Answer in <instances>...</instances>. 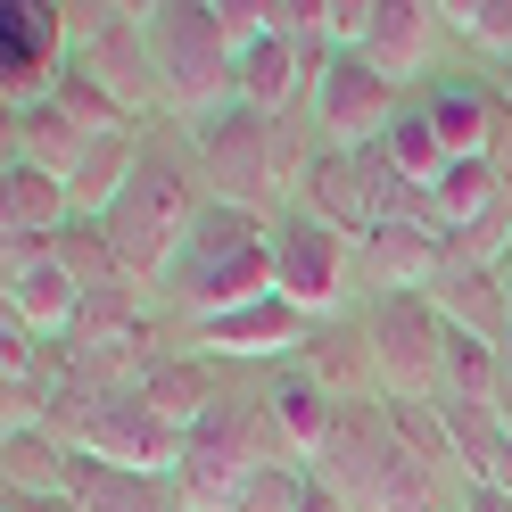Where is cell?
Returning a JSON list of instances; mask_svg holds the SVG:
<instances>
[{"mask_svg":"<svg viewBox=\"0 0 512 512\" xmlns=\"http://www.w3.org/2000/svg\"><path fill=\"white\" fill-rule=\"evenodd\" d=\"M430 124H438V141H446V157H479V166H496V124H504V100L488 83H471V75H446V83H430Z\"/></svg>","mask_w":512,"mask_h":512,"instance_id":"14","label":"cell"},{"mask_svg":"<svg viewBox=\"0 0 512 512\" xmlns=\"http://www.w3.org/2000/svg\"><path fill=\"white\" fill-rule=\"evenodd\" d=\"M190 166H199V157H190ZM190 166L182 157H166V149H149L141 157V174H133V190H124V199L108 207V248H116V265L124 273H166L174 265V248L190 240V223H199V190H190Z\"/></svg>","mask_w":512,"mask_h":512,"instance_id":"2","label":"cell"},{"mask_svg":"<svg viewBox=\"0 0 512 512\" xmlns=\"http://www.w3.org/2000/svg\"><path fill=\"white\" fill-rule=\"evenodd\" d=\"M306 496H314V471H306V463H290V455H273V463L240 488V504H232V512H306Z\"/></svg>","mask_w":512,"mask_h":512,"instance_id":"26","label":"cell"},{"mask_svg":"<svg viewBox=\"0 0 512 512\" xmlns=\"http://www.w3.org/2000/svg\"><path fill=\"white\" fill-rule=\"evenodd\" d=\"M438 422H446V446H455V463H463V488H488L496 463H504V413L496 405H479V397H438Z\"/></svg>","mask_w":512,"mask_h":512,"instance_id":"20","label":"cell"},{"mask_svg":"<svg viewBox=\"0 0 512 512\" xmlns=\"http://www.w3.org/2000/svg\"><path fill=\"white\" fill-rule=\"evenodd\" d=\"M133 397H141L166 430H182V438H190V430H199L207 413L223 405V397H215V372H207L199 356H157V364L141 372V389H133Z\"/></svg>","mask_w":512,"mask_h":512,"instance_id":"18","label":"cell"},{"mask_svg":"<svg viewBox=\"0 0 512 512\" xmlns=\"http://www.w3.org/2000/svg\"><path fill=\"white\" fill-rule=\"evenodd\" d=\"M455 512H512V496H504V488H463Z\"/></svg>","mask_w":512,"mask_h":512,"instance_id":"28","label":"cell"},{"mask_svg":"<svg viewBox=\"0 0 512 512\" xmlns=\"http://www.w3.org/2000/svg\"><path fill=\"white\" fill-rule=\"evenodd\" d=\"M438 34H446V9H430V0H380L372 9V34H364V67L372 75H389L397 91L430 67V50H438Z\"/></svg>","mask_w":512,"mask_h":512,"instance_id":"11","label":"cell"},{"mask_svg":"<svg viewBox=\"0 0 512 512\" xmlns=\"http://www.w3.org/2000/svg\"><path fill=\"white\" fill-rule=\"evenodd\" d=\"M265 248H273V290L290 298V306H306L314 323H323V314L347 298V273H356V240L331 232L323 215H306L298 199L265 223Z\"/></svg>","mask_w":512,"mask_h":512,"instance_id":"5","label":"cell"},{"mask_svg":"<svg viewBox=\"0 0 512 512\" xmlns=\"http://www.w3.org/2000/svg\"><path fill=\"white\" fill-rule=\"evenodd\" d=\"M83 149H91V133H83V124L58 108V100L9 116V157H17V166H42V174H58V182H75Z\"/></svg>","mask_w":512,"mask_h":512,"instance_id":"19","label":"cell"},{"mask_svg":"<svg viewBox=\"0 0 512 512\" xmlns=\"http://www.w3.org/2000/svg\"><path fill=\"white\" fill-rule=\"evenodd\" d=\"M364 356L389 405H438L446 397V314L430 298H380L364 314Z\"/></svg>","mask_w":512,"mask_h":512,"instance_id":"4","label":"cell"},{"mask_svg":"<svg viewBox=\"0 0 512 512\" xmlns=\"http://www.w3.org/2000/svg\"><path fill=\"white\" fill-rule=\"evenodd\" d=\"M75 446H58L50 430H9V496L42 504V496H75Z\"/></svg>","mask_w":512,"mask_h":512,"instance_id":"24","label":"cell"},{"mask_svg":"<svg viewBox=\"0 0 512 512\" xmlns=\"http://www.w3.org/2000/svg\"><path fill=\"white\" fill-rule=\"evenodd\" d=\"M323 58H331V50H314V42L265 34L256 50H240V67H232L240 108H256V116H290L298 100H314V75H323Z\"/></svg>","mask_w":512,"mask_h":512,"instance_id":"10","label":"cell"},{"mask_svg":"<svg viewBox=\"0 0 512 512\" xmlns=\"http://www.w3.org/2000/svg\"><path fill=\"white\" fill-rule=\"evenodd\" d=\"M446 34H463L479 50H512V0H455L446 9Z\"/></svg>","mask_w":512,"mask_h":512,"instance_id":"27","label":"cell"},{"mask_svg":"<svg viewBox=\"0 0 512 512\" xmlns=\"http://www.w3.org/2000/svg\"><path fill=\"white\" fill-rule=\"evenodd\" d=\"M182 430H166L141 397H100V413L83 422V455H100L116 471H141V479H174L182 471Z\"/></svg>","mask_w":512,"mask_h":512,"instance_id":"8","label":"cell"},{"mask_svg":"<svg viewBox=\"0 0 512 512\" xmlns=\"http://www.w3.org/2000/svg\"><path fill=\"white\" fill-rule=\"evenodd\" d=\"M446 265H455V248H446L430 223H389V232H364L356 240V273L372 281L380 298H430Z\"/></svg>","mask_w":512,"mask_h":512,"instance_id":"9","label":"cell"},{"mask_svg":"<svg viewBox=\"0 0 512 512\" xmlns=\"http://www.w3.org/2000/svg\"><path fill=\"white\" fill-rule=\"evenodd\" d=\"M430 306H438L455 331L488 339V347H512V290H504L496 265H446V281L430 290Z\"/></svg>","mask_w":512,"mask_h":512,"instance_id":"16","label":"cell"},{"mask_svg":"<svg viewBox=\"0 0 512 512\" xmlns=\"http://www.w3.org/2000/svg\"><path fill=\"white\" fill-rule=\"evenodd\" d=\"M133 174H141V141L133 133H108V141H91L83 149V166H75V223H108V207L133 190Z\"/></svg>","mask_w":512,"mask_h":512,"instance_id":"21","label":"cell"},{"mask_svg":"<svg viewBox=\"0 0 512 512\" xmlns=\"http://www.w3.org/2000/svg\"><path fill=\"white\" fill-rule=\"evenodd\" d=\"M496 207H504V182H496V166H479V157H455V166H446V182L430 190L438 240H463L471 223H488Z\"/></svg>","mask_w":512,"mask_h":512,"instance_id":"23","label":"cell"},{"mask_svg":"<svg viewBox=\"0 0 512 512\" xmlns=\"http://www.w3.org/2000/svg\"><path fill=\"white\" fill-rule=\"evenodd\" d=\"M199 347H215V356H290V347H314V314L290 306L281 290H265L256 306H232L215 323H199Z\"/></svg>","mask_w":512,"mask_h":512,"instance_id":"12","label":"cell"},{"mask_svg":"<svg viewBox=\"0 0 512 512\" xmlns=\"http://www.w3.org/2000/svg\"><path fill=\"white\" fill-rule=\"evenodd\" d=\"M306 512H356V504H347L339 488H323V479H314V496H306Z\"/></svg>","mask_w":512,"mask_h":512,"instance_id":"29","label":"cell"},{"mask_svg":"<svg viewBox=\"0 0 512 512\" xmlns=\"http://www.w3.org/2000/svg\"><path fill=\"white\" fill-rule=\"evenodd\" d=\"M380 157H389V166H397V174H405L413 190H438V182H446V166H455L422 100H413V108H405V116L389 124V141H380Z\"/></svg>","mask_w":512,"mask_h":512,"instance_id":"25","label":"cell"},{"mask_svg":"<svg viewBox=\"0 0 512 512\" xmlns=\"http://www.w3.org/2000/svg\"><path fill=\"white\" fill-rule=\"evenodd\" d=\"M75 512H182V496H174V479H141V471L83 455L75 463Z\"/></svg>","mask_w":512,"mask_h":512,"instance_id":"22","label":"cell"},{"mask_svg":"<svg viewBox=\"0 0 512 512\" xmlns=\"http://www.w3.org/2000/svg\"><path fill=\"white\" fill-rule=\"evenodd\" d=\"M149 50H157V91H166V108L182 124H207V116H223V108L240 100V91H232L240 58L223 50L215 9H190V0L149 9Z\"/></svg>","mask_w":512,"mask_h":512,"instance_id":"3","label":"cell"},{"mask_svg":"<svg viewBox=\"0 0 512 512\" xmlns=\"http://www.w3.org/2000/svg\"><path fill=\"white\" fill-rule=\"evenodd\" d=\"M397 463H405L397 413H389V405H364V397H347V413H339V430H331V446H323V463H314V479H323V488H339L356 512H372L380 479H389Z\"/></svg>","mask_w":512,"mask_h":512,"instance_id":"7","label":"cell"},{"mask_svg":"<svg viewBox=\"0 0 512 512\" xmlns=\"http://www.w3.org/2000/svg\"><path fill=\"white\" fill-rule=\"evenodd\" d=\"M265 413H273V438H281V455H290V463H323V446H331V430H339L347 405H339L306 364H290V372L265 389Z\"/></svg>","mask_w":512,"mask_h":512,"instance_id":"13","label":"cell"},{"mask_svg":"<svg viewBox=\"0 0 512 512\" xmlns=\"http://www.w3.org/2000/svg\"><path fill=\"white\" fill-rule=\"evenodd\" d=\"M306 108H314V124H323L331 149H380V141H389V124L405 116V91L389 75H372L356 50H331Z\"/></svg>","mask_w":512,"mask_h":512,"instance_id":"6","label":"cell"},{"mask_svg":"<svg viewBox=\"0 0 512 512\" xmlns=\"http://www.w3.org/2000/svg\"><path fill=\"white\" fill-rule=\"evenodd\" d=\"M75 314H83V281L58 265V256H34V265H9V323L17 331H75Z\"/></svg>","mask_w":512,"mask_h":512,"instance_id":"17","label":"cell"},{"mask_svg":"<svg viewBox=\"0 0 512 512\" xmlns=\"http://www.w3.org/2000/svg\"><path fill=\"white\" fill-rule=\"evenodd\" d=\"M190 157H199V174H207V199L248 207V215H281L298 199V182H306L281 116H256L240 100L223 116H207V124H190Z\"/></svg>","mask_w":512,"mask_h":512,"instance_id":"1","label":"cell"},{"mask_svg":"<svg viewBox=\"0 0 512 512\" xmlns=\"http://www.w3.org/2000/svg\"><path fill=\"white\" fill-rule=\"evenodd\" d=\"M0 223H9V248H50L58 232H75V190L42 174V166H17L9 157V182H0Z\"/></svg>","mask_w":512,"mask_h":512,"instance_id":"15","label":"cell"}]
</instances>
